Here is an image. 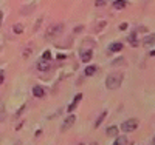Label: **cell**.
Instances as JSON below:
<instances>
[{
  "label": "cell",
  "instance_id": "cell-22",
  "mask_svg": "<svg viewBox=\"0 0 155 145\" xmlns=\"http://www.w3.org/2000/svg\"><path fill=\"white\" fill-rule=\"evenodd\" d=\"M78 31H82V26H76L74 28V33H78Z\"/></svg>",
  "mask_w": 155,
  "mask_h": 145
},
{
  "label": "cell",
  "instance_id": "cell-21",
  "mask_svg": "<svg viewBox=\"0 0 155 145\" xmlns=\"http://www.w3.org/2000/svg\"><path fill=\"white\" fill-rule=\"evenodd\" d=\"M3 80H5V74H3V72H0V85L3 83Z\"/></svg>",
  "mask_w": 155,
  "mask_h": 145
},
{
  "label": "cell",
  "instance_id": "cell-6",
  "mask_svg": "<svg viewBox=\"0 0 155 145\" xmlns=\"http://www.w3.org/2000/svg\"><path fill=\"white\" fill-rule=\"evenodd\" d=\"M92 57H93V51H92V49H85V51L81 53V60L84 63H89L90 60H92Z\"/></svg>",
  "mask_w": 155,
  "mask_h": 145
},
{
  "label": "cell",
  "instance_id": "cell-16",
  "mask_svg": "<svg viewBox=\"0 0 155 145\" xmlns=\"http://www.w3.org/2000/svg\"><path fill=\"white\" fill-rule=\"evenodd\" d=\"M51 60V53L48 51H44V54H42V59H40V62H50Z\"/></svg>",
  "mask_w": 155,
  "mask_h": 145
},
{
  "label": "cell",
  "instance_id": "cell-24",
  "mask_svg": "<svg viewBox=\"0 0 155 145\" xmlns=\"http://www.w3.org/2000/svg\"><path fill=\"white\" fill-rule=\"evenodd\" d=\"M150 57H155V49H152V51H150Z\"/></svg>",
  "mask_w": 155,
  "mask_h": 145
},
{
  "label": "cell",
  "instance_id": "cell-23",
  "mask_svg": "<svg viewBox=\"0 0 155 145\" xmlns=\"http://www.w3.org/2000/svg\"><path fill=\"white\" fill-rule=\"evenodd\" d=\"M2 20H3V14H2V11H0V25H2Z\"/></svg>",
  "mask_w": 155,
  "mask_h": 145
},
{
  "label": "cell",
  "instance_id": "cell-15",
  "mask_svg": "<svg viewBox=\"0 0 155 145\" xmlns=\"http://www.w3.org/2000/svg\"><path fill=\"white\" fill-rule=\"evenodd\" d=\"M124 47H123V43H119V42H116V43H112L110 45V51L113 53H116V51H121Z\"/></svg>",
  "mask_w": 155,
  "mask_h": 145
},
{
  "label": "cell",
  "instance_id": "cell-5",
  "mask_svg": "<svg viewBox=\"0 0 155 145\" xmlns=\"http://www.w3.org/2000/svg\"><path fill=\"white\" fill-rule=\"evenodd\" d=\"M81 100H82V94H81V93H78L76 96H74V99L71 100V104H70L68 106H67V111H68V113H73L74 110H76V106L79 105V102H81Z\"/></svg>",
  "mask_w": 155,
  "mask_h": 145
},
{
  "label": "cell",
  "instance_id": "cell-20",
  "mask_svg": "<svg viewBox=\"0 0 155 145\" xmlns=\"http://www.w3.org/2000/svg\"><path fill=\"white\" fill-rule=\"evenodd\" d=\"M119 29H121V31H124V29H127V23H121V25H119Z\"/></svg>",
  "mask_w": 155,
  "mask_h": 145
},
{
  "label": "cell",
  "instance_id": "cell-8",
  "mask_svg": "<svg viewBox=\"0 0 155 145\" xmlns=\"http://www.w3.org/2000/svg\"><path fill=\"white\" fill-rule=\"evenodd\" d=\"M127 42L132 45V47H138V40H137V31H134V33H130L129 34V37H127Z\"/></svg>",
  "mask_w": 155,
  "mask_h": 145
},
{
  "label": "cell",
  "instance_id": "cell-17",
  "mask_svg": "<svg viewBox=\"0 0 155 145\" xmlns=\"http://www.w3.org/2000/svg\"><path fill=\"white\" fill-rule=\"evenodd\" d=\"M13 31L16 33V34H22V31H23V26H22L20 23H17V25H14Z\"/></svg>",
  "mask_w": 155,
  "mask_h": 145
},
{
  "label": "cell",
  "instance_id": "cell-3",
  "mask_svg": "<svg viewBox=\"0 0 155 145\" xmlns=\"http://www.w3.org/2000/svg\"><path fill=\"white\" fill-rule=\"evenodd\" d=\"M138 119H135V117H132V119H127L126 122H123V125H121V130L123 131H127V133H130V131H135V130L138 128Z\"/></svg>",
  "mask_w": 155,
  "mask_h": 145
},
{
  "label": "cell",
  "instance_id": "cell-7",
  "mask_svg": "<svg viewBox=\"0 0 155 145\" xmlns=\"http://www.w3.org/2000/svg\"><path fill=\"white\" fill-rule=\"evenodd\" d=\"M143 45L144 47H150V45H155V34H149L143 39Z\"/></svg>",
  "mask_w": 155,
  "mask_h": 145
},
{
  "label": "cell",
  "instance_id": "cell-25",
  "mask_svg": "<svg viewBox=\"0 0 155 145\" xmlns=\"http://www.w3.org/2000/svg\"><path fill=\"white\" fill-rule=\"evenodd\" d=\"M152 145H155V136H154V139H152Z\"/></svg>",
  "mask_w": 155,
  "mask_h": 145
},
{
  "label": "cell",
  "instance_id": "cell-19",
  "mask_svg": "<svg viewBox=\"0 0 155 145\" xmlns=\"http://www.w3.org/2000/svg\"><path fill=\"white\" fill-rule=\"evenodd\" d=\"M105 5V0H96V6H104Z\"/></svg>",
  "mask_w": 155,
  "mask_h": 145
},
{
  "label": "cell",
  "instance_id": "cell-11",
  "mask_svg": "<svg viewBox=\"0 0 155 145\" xmlns=\"http://www.w3.org/2000/svg\"><path fill=\"white\" fill-rule=\"evenodd\" d=\"M96 70H98V67H96V65H89V67H87L85 68V76H93V74H95V72H96Z\"/></svg>",
  "mask_w": 155,
  "mask_h": 145
},
{
  "label": "cell",
  "instance_id": "cell-13",
  "mask_svg": "<svg viewBox=\"0 0 155 145\" xmlns=\"http://www.w3.org/2000/svg\"><path fill=\"white\" fill-rule=\"evenodd\" d=\"M105 116H107V111H103V113L99 114V116H98V119L95 120V128H98L101 124H103V120L105 119Z\"/></svg>",
  "mask_w": 155,
  "mask_h": 145
},
{
  "label": "cell",
  "instance_id": "cell-14",
  "mask_svg": "<svg viewBox=\"0 0 155 145\" xmlns=\"http://www.w3.org/2000/svg\"><path fill=\"white\" fill-rule=\"evenodd\" d=\"M113 145H127V137L126 136H118L115 139V142H113Z\"/></svg>",
  "mask_w": 155,
  "mask_h": 145
},
{
  "label": "cell",
  "instance_id": "cell-12",
  "mask_svg": "<svg viewBox=\"0 0 155 145\" xmlns=\"http://www.w3.org/2000/svg\"><path fill=\"white\" fill-rule=\"evenodd\" d=\"M105 133H107V136H118V127H116V125H112V127H109L107 128V131H105Z\"/></svg>",
  "mask_w": 155,
  "mask_h": 145
},
{
  "label": "cell",
  "instance_id": "cell-10",
  "mask_svg": "<svg viewBox=\"0 0 155 145\" xmlns=\"http://www.w3.org/2000/svg\"><path fill=\"white\" fill-rule=\"evenodd\" d=\"M113 6H115L116 9H124L127 6V2L126 0H115V2H113Z\"/></svg>",
  "mask_w": 155,
  "mask_h": 145
},
{
  "label": "cell",
  "instance_id": "cell-1",
  "mask_svg": "<svg viewBox=\"0 0 155 145\" xmlns=\"http://www.w3.org/2000/svg\"><path fill=\"white\" fill-rule=\"evenodd\" d=\"M123 72L121 71H115L112 72V74L107 76V79H105V86H107L109 90H118L121 86V82H123Z\"/></svg>",
  "mask_w": 155,
  "mask_h": 145
},
{
  "label": "cell",
  "instance_id": "cell-4",
  "mask_svg": "<svg viewBox=\"0 0 155 145\" xmlns=\"http://www.w3.org/2000/svg\"><path fill=\"white\" fill-rule=\"evenodd\" d=\"M74 122H76V116L74 114H70V116L65 117V120L62 122V125H60V131H65V130L71 128L74 125Z\"/></svg>",
  "mask_w": 155,
  "mask_h": 145
},
{
  "label": "cell",
  "instance_id": "cell-26",
  "mask_svg": "<svg viewBox=\"0 0 155 145\" xmlns=\"http://www.w3.org/2000/svg\"><path fill=\"white\" fill-rule=\"evenodd\" d=\"M78 145H85V144H82V142H81V144H78Z\"/></svg>",
  "mask_w": 155,
  "mask_h": 145
},
{
  "label": "cell",
  "instance_id": "cell-18",
  "mask_svg": "<svg viewBox=\"0 0 155 145\" xmlns=\"http://www.w3.org/2000/svg\"><path fill=\"white\" fill-rule=\"evenodd\" d=\"M123 62H124V59H123V57H119V59L113 60V62H112V65H119V63H123Z\"/></svg>",
  "mask_w": 155,
  "mask_h": 145
},
{
  "label": "cell",
  "instance_id": "cell-2",
  "mask_svg": "<svg viewBox=\"0 0 155 145\" xmlns=\"http://www.w3.org/2000/svg\"><path fill=\"white\" fill-rule=\"evenodd\" d=\"M64 31V25L62 23H58V25H51L50 28L47 29V39H56V37H59L60 34Z\"/></svg>",
  "mask_w": 155,
  "mask_h": 145
},
{
  "label": "cell",
  "instance_id": "cell-9",
  "mask_svg": "<svg viewBox=\"0 0 155 145\" xmlns=\"http://www.w3.org/2000/svg\"><path fill=\"white\" fill-rule=\"evenodd\" d=\"M33 94H34L36 97H44V96H45V90L42 88V86L36 85L34 88H33Z\"/></svg>",
  "mask_w": 155,
  "mask_h": 145
}]
</instances>
